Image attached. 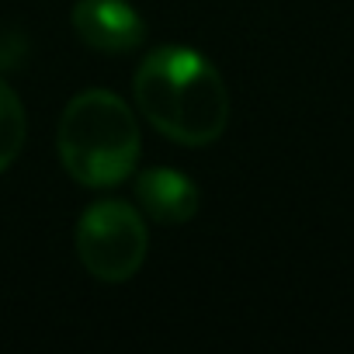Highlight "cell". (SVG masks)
I'll return each mask as SVG.
<instances>
[{
  "label": "cell",
  "instance_id": "8992f818",
  "mask_svg": "<svg viewBox=\"0 0 354 354\" xmlns=\"http://www.w3.org/2000/svg\"><path fill=\"white\" fill-rule=\"evenodd\" d=\"M25 136H28L25 108H21L18 94L0 80V174L18 160V153L25 146Z\"/></svg>",
  "mask_w": 354,
  "mask_h": 354
},
{
  "label": "cell",
  "instance_id": "277c9868",
  "mask_svg": "<svg viewBox=\"0 0 354 354\" xmlns=\"http://www.w3.org/2000/svg\"><path fill=\"white\" fill-rule=\"evenodd\" d=\"M73 32L84 46L97 53H129L142 46L146 28L142 18L125 0H77L73 4Z\"/></svg>",
  "mask_w": 354,
  "mask_h": 354
},
{
  "label": "cell",
  "instance_id": "5b68a950",
  "mask_svg": "<svg viewBox=\"0 0 354 354\" xmlns=\"http://www.w3.org/2000/svg\"><path fill=\"white\" fill-rule=\"evenodd\" d=\"M136 198L142 205V212L156 223H188L198 212V188L188 181L185 174L167 170V167H153L142 170L136 181Z\"/></svg>",
  "mask_w": 354,
  "mask_h": 354
},
{
  "label": "cell",
  "instance_id": "3957f363",
  "mask_svg": "<svg viewBox=\"0 0 354 354\" xmlns=\"http://www.w3.org/2000/svg\"><path fill=\"white\" fill-rule=\"evenodd\" d=\"M77 257L97 281H129L146 261V226L125 202H97L77 223Z\"/></svg>",
  "mask_w": 354,
  "mask_h": 354
},
{
  "label": "cell",
  "instance_id": "7a4b0ae2",
  "mask_svg": "<svg viewBox=\"0 0 354 354\" xmlns=\"http://www.w3.org/2000/svg\"><path fill=\"white\" fill-rule=\"evenodd\" d=\"M56 149L77 185L111 188L125 181L139 160L136 115L111 91H84L59 115Z\"/></svg>",
  "mask_w": 354,
  "mask_h": 354
},
{
  "label": "cell",
  "instance_id": "6da1fadb",
  "mask_svg": "<svg viewBox=\"0 0 354 354\" xmlns=\"http://www.w3.org/2000/svg\"><path fill=\"white\" fill-rule=\"evenodd\" d=\"M136 104L142 118L174 142L209 146L226 132L230 94L219 70L185 46H163L136 70Z\"/></svg>",
  "mask_w": 354,
  "mask_h": 354
}]
</instances>
